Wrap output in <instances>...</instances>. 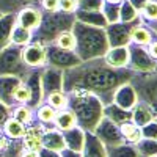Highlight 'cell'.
Masks as SVG:
<instances>
[{
    "mask_svg": "<svg viewBox=\"0 0 157 157\" xmlns=\"http://www.w3.org/2000/svg\"><path fill=\"white\" fill-rule=\"evenodd\" d=\"M13 98H14V104H16V105H19V104H27V102H29L30 93H29L27 86H25L22 82H21V85L14 90V94H13Z\"/></svg>",
    "mask_w": 157,
    "mask_h": 157,
    "instance_id": "obj_42",
    "label": "cell"
},
{
    "mask_svg": "<svg viewBox=\"0 0 157 157\" xmlns=\"http://www.w3.org/2000/svg\"><path fill=\"white\" fill-rule=\"evenodd\" d=\"M129 2H130V5H132L137 11H140V10L143 8V5H145L148 0H129Z\"/></svg>",
    "mask_w": 157,
    "mask_h": 157,
    "instance_id": "obj_49",
    "label": "cell"
},
{
    "mask_svg": "<svg viewBox=\"0 0 157 157\" xmlns=\"http://www.w3.org/2000/svg\"><path fill=\"white\" fill-rule=\"evenodd\" d=\"M55 115H57V110L54 107H50L49 104L43 102L38 109H35V116H36V121L47 127V126H54V120H55Z\"/></svg>",
    "mask_w": 157,
    "mask_h": 157,
    "instance_id": "obj_28",
    "label": "cell"
},
{
    "mask_svg": "<svg viewBox=\"0 0 157 157\" xmlns=\"http://www.w3.org/2000/svg\"><path fill=\"white\" fill-rule=\"evenodd\" d=\"M120 5L121 3H107V2H104L101 11H102L104 17H105L107 24L120 22Z\"/></svg>",
    "mask_w": 157,
    "mask_h": 157,
    "instance_id": "obj_38",
    "label": "cell"
},
{
    "mask_svg": "<svg viewBox=\"0 0 157 157\" xmlns=\"http://www.w3.org/2000/svg\"><path fill=\"white\" fill-rule=\"evenodd\" d=\"M44 47H46V66L58 68L64 71L82 63L74 50H64L57 47L55 44H47Z\"/></svg>",
    "mask_w": 157,
    "mask_h": 157,
    "instance_id": "obj_9",
    "label": "cell"
},
{
    "mask_svg": "<svg viewBox=\"0 0 157 157\" xmlns=\"http://www.w3.org/2000/svg\"><path fill=\"white\" fill-rule=\"evenodd\" d=\"M44 102L49 104L50 107H54L55 110H61V109H66V104H68V94L64 91H55V93H50L44 98Z\"/></svg>",
    "mask_w": 157,
    "mask_h": 157,
    "instance_id": "obj_37",
    "label": "cell"
},
{
    "mask_svg": "<svg viewBox=\"0 0 157 157\" xmlns=\"http://www.w3.org/2000/svg\"><path fill=\"white\" fill-rule=\"evenodd\" d=\"M75 38V55L80 61H88L94 58H102L109 50V41L105 30L101 27H93L75 21L71 29Z\"/></svg>",
    "mask_w": 157,
    "mask_h": 157,
    "instance_id": "obj_3",
    "label": "cell"
},
{
    "mask_svg": "<svg viewBox=\"0 0 157 157\" xmlns=\"http://www.w3.org/2000/svg\"><path fill=\"white\" fill-rule=\"evenodd\" d=\"M14 25H16V13L3 14L0 17V50L10 46V36Z\"/></svg>",
    "mask_w": 157,
    "mask_h": 157,
    "instance_id": "obj_25",
    "label": "cell"
},
{
    "mask_svg": "<svg viewBox=\"0 0 157 157\" xmlns=\"http://www.w3.org/2000/svg\"><path fill=\"white\" fill-rule=\"evenodd\" d=\"M63 134V140H64V146L66 149L75 151V152H82L83 145H85V132L80 127H72L69 130H64Z\"/></svg>",
    "mask_w": 157,
    "mask_h": 157,
    "instance_id": "obj_21",
    "label": "cell"
},
{
    "mask_svg": "<svg viewBox=\"0 0 157 157\" xmlns=\"http://www.w3.org/2000/svg\"><path fill=\"white\" fill-rule=\"evenodd\" d=\"M29 5H38V0H0V13L2 14L17 13Z\"/></svg>",
    "mask_w": 157,
    "mask_h": 157,
    "instance_id": "obj_32",
    "label": "cell"
},
{
    "mask_svg": "<svg viewBox=\"0 0 157 157\" xmlns=\"http://www.w3.org/2000/svg\"><path fill=\"white\" fill-rule=\"evenodd\" d=\"M41 83H43L44 98L50 93H55V91H63V69L43 66Z\"/></svg>",
    "mask_w": 157,
    "mask_h": 157,
    "instance_id": "obj_13",
    "label": "cell"
},
{
    "mask_svg": "<svg viewBox=\"0 0 157 157\" xmlns=\"http://www.w3.org/2000/svg\"><path fill=\"white\" fill-rule=\"evenodd\" d=\"M104 2H107V3H121L123 0H104Z\"/></svg>",
    "mask_w": 157,
    "mask_h": 157,
    "instance_id": "obj_51",
    "label": "cell"
},
{
    "mask_svg": "<svg viewBox=\"0 0 157 157\" xmlns=\"http://www.w3.org/2000/svg\"><path fill=\"white\" fill-rule=\"evenodd\" d=\"M138 16H140L141 24L157 21V0H148L143 5V8L138 11Z\"/></svg>",
    "mask_w": 157,
    "mask_h": 157,
    "instance_id": "obj_35",
    "label": "cell"
},
{
    "mask_svg": "<svg viewBox=\"0 0 157 157\" xmlns=\"http://www.w3.org/2000/svg\"><path fill=\"white\" fill-rule=\"evenodd\" d=\"M80 155L82 157H107V149L91 132H85V145Z\"/></svg>",
    "mask_w": 157,
    "mask_h": 157,
    "instance_id": "obj_22",
    "label": "cell"
},
{
    "mask_svg": "<svg viewBox=\"0 0 157 157\" xmlns=\"http://www.w3.org/2000/svg\"><path fill=\"white\" fill-rule=\"evenodd\" d=\"M137 102H138V98H137L134 86L130 85V82L123 83L113 94V104L124 110H132Z\"/></svg>",
    "mask_w": 157,
    "mask_h": 157,
    "instance_id": "obj_16",
    "label": "cell"
},
{
    "mask_svg": "<svg viewBox=\"0 0 157 157\" xmlns=\"http://www.w3.org/2000/svg\"><path fill=\"white\" fill-rule=\"evenodd\" d=\"M75 126H77L75 116H74V113L69 109L57 110L55 120H54V127L55 129H58L60 132H64V130H69V129H72Z\"/></svg>",
    "mask_w": 157,
    "mask_h": 157,
    "instance_id": "obj_26",
    "label": "cell"
},
{
    "mask_svg": "<svg viewBox=\"0 0 157 157\" xmlns=\"http://www.w3.org/2000/svg\"><path fill=\"white\" fill-rule=\"evenodd\" d=\"M120 130H121L123 138L126 140V143H129V145H135V143H138V141L143 138L141 129H140L138 126H135L132 121L121 124V126H120Z\"/></svg>",
    "mask_w": 157,
    "mask_h": 157,
    "instance_id": "obj_31",
    "label": "cell"
},
{
    "mask_svg": "<svg viewBox=\"0 0 157 157\" xmlns=\"http://www.w3.org/2000/svg\"><path fill=\"white\" fill-rule=\"evenodd\" d=\"M140 129H141V135H143V138L157 140V123H155V120L151 121V123L146 124V126L140 127Z\"/></svg>",
    "mask_w": 157,
    "mask_h": 157,
    "instance_id": "obj_43",
    "label": "cell"
},
{
    "mask_svg": "<svg viewBox=\"0 0 157 157\" xmlns=\"http://www.w3.org/2000/svg\"><path fill=\"white\" fill-rule=\"evenodd\" d=\"M127 49H129V64H127L129 69L141 74H149L157 69V63L149 55L146 46H138L135 43H130Z\"/></svg>",
    "mask_w": 157,
    "mask_h": 157,
    "instance_id": "obj_7",
    "label": "cell"
},
{
    "mask_svg": "<svg viewBox=\"0 0 157 157\" xmlns=\"http://www.w3.org/2000/svg\"><path fill=\"white\" fill-rule=\"evenodd\" d=\"M134 74L129 68H110L104 58L88 60L63 71V91H86L98 96L105 107L113 102L115 91L123 83H127Z\"/></svg>",
    "mask_w": 157,
    "mask_h": 157,
    "instance_id": "obj_1",
    "label": "cell"
},
{
    "mask_svg": "<svg viewBox=\"0 0 157 157\" xmlns=\"http://www.w3.org/2000/svg\"><path fill=\"white\" fill-rule=\"evenodd\" d=\"M21 78L13 77V75H0V102L5 104L6 107L13 109L14 104V90L21 85Z\"/></svg>",
    "mask_w": 157,
    "mask_h": 157,
    "instance_id": "obj_17",
    "label": "cell"
},
{
    "mask_svg": "<svg viewBox=\"0 0 157 157\" xmlns=\"http://www.w3.org/2000/svg\"><path fill=\"white\" fill-rule=\"evenodd\" d=\"M138 24H141L140 16L138 19L132 21V22H115V24H109L105 29V36L109 41V47H123V46H129L130 44V35L132 30L137 27Z\"/></svg>",
    "mask_w": 157,
    "mask_h": 157,
    "instance_id": "obj_8",
    "label": "cell"
},
{
    "mask_svg": "<svg viewBox=\"0 0 157 157\" xmlns=\"http://www.w3.org/2000/svg\"><path fill=\"white\" fill-rule=\"evenodd\" d=\"M43 132H44V127L38 121H33L32 124L25 126V134L21 138L24 149L39 152V149L43 148Z\"/></svg>",
    "mask_w": 157,
    "mask_h": 157,
    "instance_id": "obj_15",
    "label": "cell"
},
{
    "mask_svg": "<svg viewBox=\"0 0 157 157\" xmlns=\"http://www.w3.org/2000/svg\"><path fill=\"white\" fill-rule=\"evenodd\" d=\"M0 157H2V155H0Z\"/></svg>",
    "mask_w": 157,
    "mask_h": 157,
    "instance_id": "obj_54",
    "label": "cell"
},
{
    "mask_svg": "<svg viewBox=\"0 0 157 157\" xmlns=\"http://www.w3.org/2000/svg\"><path fill=\"white\" fill-rule=\"evenodd\" d=\"M104 116L109 118L110 121H113L116 126H121L124 123H130V121H132V112L120 109L118 105H115L113 102L104 107Z\"/></svg>",
    "mask_w": 157,
    "mask_h": 157,
    "instance_id": "obj_24",
    "label": "cell"
},
{
    "mask_svg": "<svg viewBox=\"0 0 157 157\" xmlns=\"http://www.w3.org/2000/svg\"><path fill=\"white\" fill-rule=\"evenodd\" d=\"M21 157H39V155H38V152H33V151H29V149H24L22 154H21Z\"/></svg>",
    "mask_w": 157,
    "mask_h": 157,
    "instance_id": "obj_50",
    "label": "cell"
},
{
    "mask_svg": "<svg viewBox=\"0 0 157 157\" xmlns=\"http://www.w3.org/2000/svg\"><path fill=\"white\" fill-rule=\"evenodd\" d=\"M93 135L105 146V149H110V148L120 146V145H124L126 143V140L121 135L120 126H116L113 121H110L105 116H104L99 121V124L96 126Z\"/></svg>",
    "mask_w": 157,
    "mask_h": 157,
    "instance_id": "obj_10",
    "label": "cell"
},
{
    "mask_svg": "<svg viewBox=\"0 0 157 157\" xmlns=\"http://www.w3.org/2000/svg\"><path fill=\"white\" fill-rule=\"evenodd\" d=\"M41 21H43V11L38 8V5L24 6L21 11L16 13V24L30 32H35L39 27Z\"/></svg>",
    "mask_w": 157,
    "mask_h": 157,
    "instance_id": "obj_14",
    "label": "cell"
},
{
    "mask_svg": "<svg viewBox=\"0 0 157 157\" xmlns=\"http://www.w3.org/2000/svg\"><path fill=\"white\" fill-rule=\"evenodd\" d=\"M38 155H39V157H61L60 152H57V151H50V149H46V148H41V149H39Z\"/></svg>",
    "mask_w": 157,
    "mask_h": 157,
    "instance_id": "obj_47",
    "label": "cell"
},
{
    "mask_svg": "<svg viewBox=\"0 0 157 157\" xmlns=\"http://www.w3.org/2000/svg\"><path fill=\"white\" fill-rule=\"evenodd\" d=\"M22 60L30 69L46 66V47L38 41H30L22 47Z\"/></svg>",
    "mask_w": 157,
    "mask_h": 157,
    "instance_id": "obj_12",
    "label": "cell"
},
{
    "mask_svg": "<svg viewBox=\"0 0 157 157\" xmlns=\"http://www.w3.org/2000/svg\"><path fill=\"white\" fill-rule=\"evenodd\" d=\"M75 21L86 24V25H93V27H101L105 29L107 27V21L104 17L102 11H82V10H75L74 11Z\"/></svg>",
    "mask_w": 157,
    "mask_h": 157,
    "instance_id": "obj_23",
    "label": "cell"
},
{
    "mask_svg": "<svg viewBox=\"0 0 157 157\" xmlns=\"http://www.w3.org/2000/svg\"><path fill=\"white\" fill-rule=\"evenodd\" d=\"M155 123H157V118H155Z\"/></svg>",
    "mask_w": 157,
    "mask_h": 157,
    "instance_id": "obj_53",
    "label": "cell"
},
{
    "mask_svg": "<svg viewBox=\"0 0 157 157\" xmlns=\"http://www.w3.org/2000/svg\"><path fill=\"white\" fill-rule=\"evenodd\" d=\"M52 44H55L57 47L64 49V50H74V49H75V38H74L72 32L68 30V32L60 33Z\"/></svg>",
    "mask_w": 157,
    "mask_h": 157,
    "instance_id": "obj_39",
    "label": "cell"
},
{
    "mask_svg": "<svg viewBox=\"0 0 157 157\" xmlns=\"http://www.w3.org/2000/svg\"><path fill=\"white\" fill-rule=\"evenodd\" d=\"M138 19V11L130 5L129 0H123L120 5V22H132Z\"/></svg>",
    "mask_w": 157,
    "mask_h": 157,
    "instance_id": "obj_40",
    "label": "cell"
},
{
    "mask_svg": "<svg viewBox=\"0 0 157 157\" xmlns=\"http://www.w3.org/2000/svg\"><path fill=\"white\" fill-rule=\"evenodd\" d=\"M30 68L22 60V47L10 44L0 50V75H13L22 78L29 74Z\"/></svg>",
    "mask_w": 157,
    "mask_h": 157,
    "instance_id": "obj_5",
    "label": "cell"
},
{
    "mask_svg": "<svg viewBox=\"0 0 157 157\" xmlns=\"http://www.w3.org/2000/svg\"><path fill=\"white\" fill-rule=\"evenodd\" d=\"M2 16H3V14H2V13H0V17H2Z\"/></svg>",
    "mask_w": 157,
    "mask_h": 157,
    "instance_id": "obj_52",
    "label": "cell"
},
{
    "mask_svg": "<svg viewBox=\"0 0 157 157\" xmlns=\"http://www.w3.org/2000/svg\"><path fill=\"white\" fill-rule=\"evenodd\" d=\"M58 10L63 13H74L77 10V0H60Z\"/></svg>",
    "mask_w": 157,
    "mask_h": 157,
    "instance_id": "obj_45",
    "label": "cell"
},
{
    "mask_svg": "<svg viewBox=\"0 0 157 157\" xmlns=\"http://www.w3.org/2000/svg\"><path fill=\"white\" fill-rule=\"evenodd\" d=\"M10 116H11V109L6 107L5 104L0 102V129L3 127V124L6 123V120H8Z\"/></svg>",
    "mask_w": 157,
    "mask_h": 157,
    "instance_id": "obj_46",
    "label": "cell"
},
{
    "mask_svg": "<svg viewBox=\"0 0 157 157\" xmlns=\"http://www.w3.org/2000/svg\"><path fill=\"white\" fill-rule=\"evenodd\" d=\"M58 2L60 0H38V5L41 6L44 13H54L58 11Z\"/></svg>",
    "mask_w": 157,
    "mask_h": 157,
    "instance_id": "obj_44",
    "label": "cell"
},
{
    "mask_svg": "<svg viewBox=\"0 0 157 157\" xmlns=\"http://www.w3.org/2000/svg\"><path fill=\"white\" fill-rule=\"evenodd\" d=\"M60 155L61 157H82L80 152H75V151H71V149H66V148L60 152Z\"/></svg>",
    "mask_w": 157,
    "mask_h": 157,
    "instance_id": "obj_48",
    "label": "cell"
},
{
    "mask_svg": "<svg viewBox=\"0 0 157 157\" xmlns=\"http://www.w3.org/2000/svg\"><path fill=\"white\" fill-rule=\"evenodd\" d=\"M154 38V33L143 24H138L137 27L132 30V35H130V43H135L138 46H148Z\"/></svg>",
    "mask_w": 157,
    "mask_h": 157,
    "instance_id": "obj_29",
    "label": "cell"
},
{
    "mask_svg": "<svg viewBox=\"0 0 157 157\" xmlns=\"http://www.w3.org/2000/svg\"><path fill=\"white\" fill-rule=\"evenodd\" d=\"M30 41H32V32L16 24L14 27H13V32H11V36H10V44L24 47V46H27Z\"/></svg>",
    "mask_w": 157,
    "mask_h": 157,
    "instance_id": "obj_33",
    "label": "cell"
},
{
    "mask_svg": "<svg viewBox=\"0 0 157 157\" xmlns=\"http://www.w3.org/2000/svg\"><path fill=\"white\" fill-rule=\"evenodd\" d=\"M104 0H77V10L82 11H101Z\"/></svg>",
    "mask_w": 157,
    "mask_h": 157,
    "instance_id": "obj_41",
    "label": "cell"
},
{
    "mask_svg": "<svg viewBox=\"0 0 157 157\" xmlns=\"http://www.w3.org/2000/svg\"><path fill=\"white\" fill-rule=\"evenodd\" d=\"M0 132L6 135L10 140H21L25 134V126L22 123H19L17 120H14L13 116H10L6 123L3 124V127L0 129Z\"/></svg>",
    "mask_w": 157,
    "mask_h": 157,
    "instance_id": "obj_27",
    "label": "cell"
},
{
    "mask_svg": "<svg viewBox=\"0 0 157 157\" xmlns=\"http://www.w3.org/2000/svg\"><path fill=\"white\" fill-rule=\"evenodd\" d=\"M41 72L43 68H33L29 71V74L22 78V83L27 86L30 99L27 102V105L30 109H38L44 102V93H43V83H41Z\"/></svg>",
    "mask_w": 157,
    "mask_h": 157,
    "instance_id": "obj_11",
    "label": "cell"
},
{
    "mask_svg": "<svg viewBox=\"0 0 157 157\" xmlns=\"http://www.w3.org/2000/svg\"><path fill=\"white\" fill-rule=\"evenodd\" d=\"M68 94L66 109H69L77 121V127L83 132H94L96 126L104 118V104L98 96L86 91H72Z\"/></svg>",
    "mask_w": 157,
    "mask_h": 157,
    "instance_id": "obj_2",
    "label": "cell"
},
{
    "mask_svg": "<svg viewBox=\"0 0 157 157\" xmlns=\"http://www.w3.org/2000/svg\"><path fill=\"white\" fill-rule=\"evenodd\" d=\"M129 82L134 86L138 101L146 102L157 115V71L149 74L135 72Z\"/></svg>",
    "mask_w": 157,
    "mask_h": 157,
    "instance_id": "obj_6",
    "label": "cell"
},
{
    "mask_svg": "<svg viewBox=\"0 0 157 157\" xmlns=\"http://www.w3.org/2000/svg\"><path fill=\"white\" fill-rule=\"evenodd\" d=\"M75 22L74 13H63V11H54V13H44L43 11V21L39 27L32 32V41H38L43 46L52 44L55 38L72 29Z\"/></svg>",
    "mask_w": 157,
    "mask_h": 157,
    "instance_id": "obj_4",
    "label": "cell"
},
{
    "mask_svg": "<svg viewBox=\"0 0 157 157\" xmlns=\"http://www.w3.org/2000/svg\"><path fill=\"white\" fill-rule=\"evenodd\" d=\"M107 157H138V152L134 145L124 143V145L107 149Z\"/></svg>",
    "mask_w": 157,
    "mask_h": 157,
    "instance_id": "obj_36",
    "label": "cell"
},
{
    "mask_svg": "<svg viewBox=\"0 0 157 157\" xmlns=\"http://www.w3.org/2000/svg\"><path fill=\"white\" fill-rule=\"evenodd\" d=\"M130 112H132V123L138 127H143V126L149 124L151 121H154L157 118L155 112L148 105L146 102H141V101H138Z\"/></svg>",
    "mask_w": 157,
    "mask_h": 157,
    "instance_id": "obj_20",
    "label": "cell"
},
{
    "mask_svg": "<svg viewBox=\"0 0 157 157\" xmlns=\"http://www.w3.org/2000/svg\"><path fill=\"white\" fill-rule=\"evenodd\" d=\"M102 58L110 68H115V69L127 68V64H129V49H127V46L109 47V50L105 52V55H104Z\"/></svg>",
    "mask_w": 157,
    "mask_h": 157,
    "instance_id": "obj_18",
    "label": "cell"
},
{
    "mask_svg": "<svg viewBox=\"0 0 157 157\" xmlns=\"http://www.w3.org/2000/svg\"><path fill=\"white\" fill-rule=\"evenodd\" d=\"M11 116L17 120L19 123H22L24 126H29L33 123V116H35V110L30 109L27 104H19L11 109Z\"/></svg>",
    "mask_w": 157,
    "mask_h": 157,
    "instance_id": "obj_30",
    "label": "cell"
},
{
    "mask_svg": "<svg viewBox=\"0 0 157 157\" xmlns=\"http://www.w3.org/2000/svg\"><path fill=\"white\" fill-rule=\"evenodd\" d=\"M134 146L138 152V157H157V140L141 138Z\"/></svg>",
    "mask_w": 157,
    "mask_h": 157,
    "instance_id": "obj_34",
    "label": "cell"
},
{
    "mask_svg": "<svg viewBox=\"0 0 157 157\" xmlns=\"http://www.w3.org/2000/svg\"><path fill=\"white\" fill-rule=\"evenodd\" d=\"M43 148L50 149V151H57V152H61L64 148H66V146H64L63 134L60 132L58 129H55L54 126L44 127V132H43Z\"/></svg>",
    "mask_w": 157,
    "mask_h": 157,
    "instance_id": "obj_19",
    "label": "cell"
}]
</instances>
